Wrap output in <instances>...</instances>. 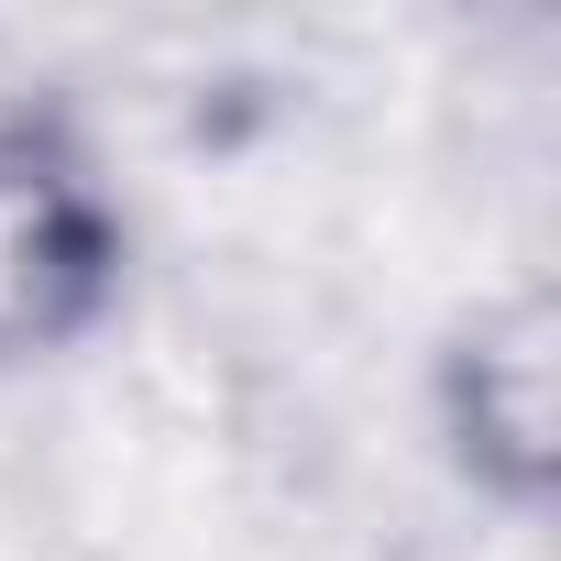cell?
<instances>
[{
    "label": "cell",
    "instance_id": "1",
    "mask_svg": "<svg viewBox=\"0 0 561 561\" xmlns=\"http://www.w3.org/2000/svg\"><path fill=\"white\" fill-rule=\"evenodd\" d=\"M133 275L144 220L100 133L45 89H0V386L100 353L133 309Z\"/></svg>",
    "mask_w": 561,
    "mask_h": 561
},
{
    "label": "cell",
    "instance_id": "2",
    "mask_svg": "<svg viewBox=\"0 0 561 561\" xmlns=\"http://www.w3.org/2000/svg\"><path fill=\"white\" fill-rule=\"evenodd\" d=\"M430 462L506 528H539L561 495V287L506 275L462 298L419 364Z\"/></svg>",
    "mask_w": 561,
    "mask_h": 561
}]
</instances>
